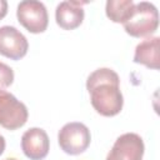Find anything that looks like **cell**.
I'll use <instances>...</instances> for the list:
<instances>
[{"instance_id":"obj_7","label":"cell","mask_w":160,"mask_h":160,"mask_svg":"<svg viewBox=\"0 0 160 160\" xmlns=\"http://www.w3.org/2000/svg\"><path fill=\"white\" fill-rule=\"evenodd\" d=\"M29 49L28 39L14 26L5 25L0 28V55L11 59H22Z\"/></svg>"},{"instance_id":"obj_3","label":"cell","mask_w":160,"mask_h":160,"mask_svg":"<svg viewBox=\"0 0 160 160\" xmlns=\"http://www.w3.org/2000/svg\"><path fill=\"white\" fill-rule=\"evenodd\" d=\"M58 142L65 154L79 155L89 148L91 134L89 128L82 122H68L59 130Z\"/></svg>"},{"instance_id":"obj_9","label":"cell","mask_w":160,"mask_h":160,"mask_svg":"<svg viewBox=\"0 0 160 160\" xmlns=\"http://www.w3.org/2000/svg\"><path fill=\"white\" fill-rule=\"evenodd\" d=\"M86 2L80 1H62L56 6L55 19L56 24L64 30H74L82 24L84 9L82 5Z\"/></svg>"},{"instance_id":"obj_8","label":"cell","mask_w":160,"mask_h":160,"mask_svg":"<svg viewBox=\"0 0 160 160\" xmlns=\"http://www.w3.org/2000/svg\"><path fill=\"white\" fill-rule=\"evenodd\" d=\"M21 150L30 160H42L50 150V140L41 128H31L21 136Z\"/></svg>"},{"instance_id":"obj_11","label":"cell","mask_w":160,"mask_h":160,"mask_svg":"<svg viewBox=\"0 0 160 160\" xmlns=\"http://www.w3.org/2000/svg\"><path fill=\"white\" fill-rule=\"evenodd\" d=\"M134 5L132 0H108L105 12L112 22L124 24L130 18Z\"/></svg>"},{"instance_id":"obj_12","label":"cell","mask_w":160,"mask_h":160,"mask_svg":"<svg viewBox=\"0 0 160 160\" xmlns=\"http://www.w3.org/2000/svg\"><path fill=\"white\" fill-rule=\"evenodd\" d=\"M14 82V71L12 69L0 61V90L9 88Z\"/></svg>"},{"instance_id":"obj_6","label":"cell","mask_w":160,"mask_h":160,"mask_svg":"<svg viewBox=\"0 0 160 160\" xmlns=\"http://www.w3.org/2000/svg\"><path fill=\"white\" fill-rule=\"evenodd\" d=\"M144 151L142 138L135 132H126L115 140L106 160H142Z\"/></svg>"},{"instance_id":"obj_15","label":"cell","mask_w":160,"mask_h":160,"mask_svg":"<svg viewBox=\"0 0 160 160\" xmlns=\"http://www.w3.org/2000/svg\"><path fill=\"white\" fill-rule=\"evenodd\" d=\"M5 160H18V159H15V158H8V159H5Z\"/></svg>"},{"instance_id":"obj_13","label":"cell","mask_w":160,"mask_h":160,"mask_svg":"<svg viewBox=\"0 0 160 160\" xmlns=\"http://www.w3.org/2000/svg\"><path fill=\"white\" fill-rule=\"evenodd\" d=\"M8 14V2L5 0H0V20L4 19Z\"/></svg>"},{"instance_id":"obj_10","label":"cell","mask_w":160,"mask_h":160,"mask_svg":"<svg viewBox=\"0 0 160 160\" xmlns=\"http://www.w3.org/2000/svg\"><path fill=\"white\" fill-rule=\"evenodd\" d=\"M159 45H160V39L158 36H152L142 40L135 48L134 62L145 65L146 68L152 70H158L160 62Z\"/></svg>"},{"instance_id":"obj_14","label":"cell","mask_w":160,"mask_h":160,"mask_svg":"<svg viewBox=\"0 0 160 160\" xmlns=\"http://www.w3.org/2000/svg\"><path fill=\"white\" fill-rule=\"evenodd\" d=\"M5 146H6V142H5V139L2 135H0V155L5 151Z\"/></svg>"},{"instance_id":"obj_2","label":"cell","mask_w":160,"mask_h":160,"mask_svg":"<svg viewBox=\"0 0 160 160\" xmlns=\"http://www.w3.org/2000/svg\"><path fill=\"white\" fill-rule=\"evenodd\" d=\"M126 34L132 38L152 35L159 26V12L154 4L141 1L134 5L130 18L122 24Z\"/></svg>"},{"instance_id":"obj_5","label":"cell","mask_w":160,"mask_h":160,"mask_svg":"<svg viewBox=\"0 0 160 160\" xmlns=\"http://www.w3.org/2000/svg\"><path fill=\"white\" fill-rule=\"evenodd\" d=\"M18 21L31 34H41L49 24L48 10L45 5L35 0H25L18 5Z\"/></svg>"},{"instance_id":"obj_1","label":"cell","mask_w":160,"mask_h":160,"mask_svg":"<svg viewBox=\"0 0 160 160\" xmlns=\"http://www.w3.org/2000/svg\"><path fill=\"white\" fill-rule=\"evenodd\" d=\"M90 102L95 111L102 116H115L122 110L124 98L120 91V78L109 68L92 71L86 80Z\"/></svg>"},{"instance_id":"obj_4","label":"cell","mask_w":160,"mask_h":160,"mask_svg":"<svg viewBox=\"0 0 160 160\" xmlns=\"http://www.w3.org/2000/svg\"><path fill=\"white\" fill-rule=\"evenodd\" d=\"M28 118L26 105L12 94L0 90V126L6 130H16L26 124Z\"/></svg>"}]
</instances>
